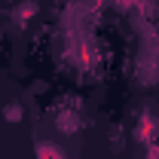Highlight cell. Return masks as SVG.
I'll list each match as a JSON object with an SVG mask.
<instances>
[{
	"label": "cell",
	"mask_w": 159,
	"mask_h": 159,
	"mask_svg": "<svg viewBox=\"0 0 159 159\" xmlns=\"http://www.w3.org/2000/svg\"><path fill=\"white\" fill-rule=\"evenodd\" d=\"M37 159H64V147L55 141H40L37 144Z\"/></svg>",
	"instance_id": "cell-4"
},
{
	"label": "cell",
	"mask_w": 159,
	"mask_h": 159,
	"mask_svg": "<svg viewBox=\"0 0 159 159\" xmlns=\"http://www.w3.org/2000/svg\"><path fill=\"white\" fill-rule=\"evenodd\" d=\"M80 125V113H74V110H58V116H55V129H58L61 135H74Z\"/></svg>",
	"instance_id": "cell-2"
},
{
	"label": "cell",
	"mask_w": 159,
	"mask_h": 159,
	"mask_svg": "<svg viewBox=\"0 0 159 159\" xmlns=\"http://www.w3.org/2000/svg\"><path fill=\"white\" fill-rule=\"evenodd\" d=\"M156 132H159V122L150 116V113H144L141 122H138V129H135V141H141V144H147V147H150V144L156 141Z\"/></svg>",
	"instance_id": "cell-1"
},
{
	"label": "cell",
	"mask_w": 159,
	"mask_h": 159,
	"mask_svg": "<svg viewBox=\"0 0 159 159\" xmlns=\"http://www.w3.org/2000/svg\"><path fill=\"white\" fill-rule=\"evenodd\" d=\"M34 16H37V0H25V3H19V6H16V12H12L16 25H28Z\"/></svg>",
	"instance_id": "cell-3"
},
{
	"label": "cell",
	"mask_w": 159,
	"mask_h": 159,
	"mask_svg": "<svg viewBox=\"0 0 159 159\" xmlns=\"http://www.w3.org/2000/svg\"><path fill=\"white\" fill-rule=\"evenodd\" d=\"M147 159H159V147H156V144L147 147Z\"/></svg>",
	"instance_id": "cell-6"
},
{
	"label": "cell",
	"mask_w": 159,
	"mask_h": 159,
	"mask_svg": "<svg viewBox=\"0 0 159 159\" xmlns=\"http://www.w3.org/2000/svg\"><path fill=\"white\" fill-rule=\"evenodd\" d=\"M3 116L9 119V122H19V119H21V107H19V104H9V107L3 110Z\"/></svg>",
	"instance_id": "cell-5"
}]
</instances>
